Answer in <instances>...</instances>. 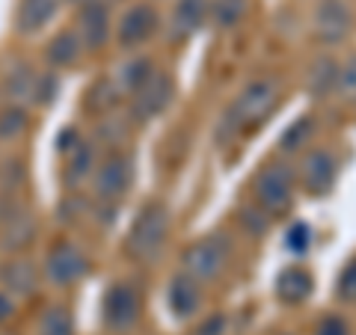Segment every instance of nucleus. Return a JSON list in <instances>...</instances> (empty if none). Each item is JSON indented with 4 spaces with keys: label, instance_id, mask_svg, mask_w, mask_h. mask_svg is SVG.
Returning <instances> with one entry per match:
<instances>
[{
    "label": "nucleus",
    "instance_id": "12",
    "mask_svg": "<svg viewBox=\"0 0 356 335\" xmlns=\"http://www.w3.org/2000/svg\"><path fill=\"white\" fill-rule=\"evenodd\" d=\"M350 9L341 0H321L315 9V36L327 44H336L350 33Z\"/></svg>",
    "mask_w": 356,
    "mask_h": 335
},
{
    "label": "nucleus",
    "instance_id": "30",
    "mask_svg": "<svg viewBox=\"0 0 356 335\" xmlns=\"http://www.w3.org/2000/svg\"><path fill=\"white\" fill-rule=\"evenodd\" d=\"M339 92H344V95H356V57L350 60V63H344V69H339Z\"/></svg>",
    "mask_w": 356,
    "mask_h": 335
},
{
    "label": "nucleus",
    "instance_id": "18",
    "mask_svg": "<svg viewBox=\"0 0 356 335\" xmlns=\"http://www.w3.org/2000/svg\"><path fill=\"white\" fill-rule=\"evenodd\" d=\"M202 303V291H199V282L191 279L187 273L172 276L170 282V309L175 318H193Z\"/></svg>",
    "mask_w": 356,
    "mask_h": 335
},
{
    "label": "nucleus",
    "instance_id": "3",
    "mask_svg": "<svg viewBox=\"0 0 356 335\" xmlns=\"http://www.w3.org/2000/svg\"><path fill=\"white\" fill-rule=\"evenodd\" d=\"M232 255V243L222 234H205V238H196L193 243H187L181 252V273H187L191 279L202 282H214V279L226 270Z\"/></svg>",
    "mask_w": 356,
    "mask_h": 335
},
{
    "label": "nucleus",
    "instance_id": "34",
    "mask_svg": "<svg viewBox=\"0 0 356 335\" xmlns=\"http://www.w3.org/2000/svg\"><path fill=\"white\" fill-rule=\"evenodd\" d=\"M0 335H6V332H0Z\"/></svg>",
    "mask_w": 356,
    "mask_h": 335
},
{
    "label": "nucleus",
    "instance_id": "2",
    "mask_svg": "<svg viewBox=\"0 0 356 335\" xmlns=\"http://www.w3.org/2000/svg\"><path fill=\"white\" fill-rule=\"evenodd\" d=\"M166 238H170V211L163 202L152 199L137 211V217L131 222L125 238V255L134 261H152L166 247Z\"/></svg>",
    "mask_w": 356,
    "mask_h": 335
},
{
    "label": "nucleus",
    "instance_id": "20",
    "mask_svg": "<svg viewBox=\"0 0 356 335\" xmlns=\"http://www.w3.org/2000/svg\"><path fill=\"white\" fill-rule=\"evenodd\" d=\"M339 86V65L332 63L330 57H321L315 65H312V74H309V92L315 98H327L336 92Z\"/></svg>",
    "mask_w": 356,
    "mask_h": 335
},
{
    "label": "nucleus",
    "instance_id": "1",
    "mask_svg": "<svg viewBox=\"0 0 356 335\" xmlns=\"http://www.w3.org/2000/svg\"><path fill=\"white\" fill-rule=\"evenodd\" d=\"M280 101V89L270 81H255L232 101V107L222 113L220 128H217V142H232L241 133L259 128L261 122L276 110Z\"/></svg>",
    "mask_w": 356,
    "mask_h": 335
},
{
    "label": "nucleus",
    "instance_id": "32",
    "mask_svg": "<svg viewBox=\"0 0 356 335\" xmlns=\"http://www.w3.org/2000/svg\"><path fill=\"white\" fill-rule=\"evenodd\" d=\"M15 315H18V300L6 288H0V327H6Z\"/></svg>",
    "mask_w": 356,
    "mask_h": 335
},
{
    "label": "nucleus",
    "instance_id": "21",
    "mask_svg": "<svg viewBox=\"0 0 356 335\" xmlns=\"http://www.w3.org/2000/svg\"><path fill=\"white\" fill-rule=\"evenodd\" d=\"M152 74H154L152 60H146V57H131V63H125V65H122V72H119V86L125 89V92L134 95Z\"/></svg>",
    "mask_w": 356,
    "mask_h": 335
},
{
    "label": "nucleus",
    "instance_id": "8",
    "mask_svg": "<svg viewBox=\"0 0 356 335\" xmlns=\"http://www.w3.org/2000/svg\"><path fill=\"white\" fill-rule=\"evenodd\" d=\"M86 270H89L86 255L81 252V247H74L72 240L54 243L48 250V255H44V273H48L51 282L60 285V288L81 282L86 276Z\"/></svg>",
    "mask_w": 356,
    "mask_h": 335
},
{
    "label": "nucleus",
    "instance_id": "13",
    "mask_svg": "<svg viewBox=\"0 0 356 335\" xmlns=\"http://www.w3.org/2000/svg\"><path fill=\"white\" fill-rule=\"evenodd\" d=\"M36 238V217L27 208H13L6 217H0V247L6 252H21Z\"/></svg>",
    "mask_w": 356,
    "mask_h": 335
},
{
    "label": "nucleus",
    "instance_id": "15",
    "mask_svg": "<svg viewBox=\"0 0 356 335\" xmlns=\"http://www.w3.org/2000/svg\"><path fill=\"white\" fill-rule=\"evenodd\" d=\"M60 9V0H18L15 9V30L18 36H36L54 21Z\"/></svg>",
    "mask_w": 356,
    "mask_h": 335
},
{
    "label": "nucleus",
    "instance_id": "23",
    "mask_svg": "<svg viewBox=\"0 0 356 335\" xmlns=\"http://www.w3.org/2000/svg\"><path fill=\"white\" fill-rule=\"evenodd\" d=\"M116 98H119V86L110 83L107 77H102V81H95L92 89H89L86 107L92 110V113H107V110L116 107Z\"/></svg>",
    "mask_w": 356,
    "mask_h": 335
},
{
    "label": "nucleus",
    "instance_id": "24",
    "mask_svg": "<svg viewBox=\"0 0 356 335\" xmlns=\"http://www.w3.org/2000/svg\"><path fill=\"white\" fill-rule=\"evenodd\" d=\"M69 154L72 158H69V166H65V181L74 187V184L83 181V175L89 170H92V146H89V142H81V146L72 149Z\"/></svg>",
    "mask_w": 356,
    "mask_h": 335
},
{
    "label": "nucleus",
    "instance_id": "26",
    "mask_svg": "<svg viewBox=\"0 0 356 335\" xmlns=\"http://www.w3.org/2000/svg\"><path fill=\"white\" fill-rule=\"evenodd\" d=\"M312 131H315V125H312V119H309V116L297 119L294 125H288V131L282 133L280 149H282V152H297V149H303V146H306V140L312 137Z\"/></svg>",
    "mask_w": 356,
    "mask_h": 335
},
{
    "label": "nucleus",
    "instance_id": "22",
    "mask_svg": "<svg viewBox=\"0 0 356 335\" xmlns=\"http://www.w3.org/2000/svg\"><path fill=\"white\" fill-rule=\"evenodd\" d=\"M39 335H74V318L65 306H51L39 320Z\"/></svg>",
    "mask_w": 356,
    "mask_h": 335
},
{
    "label": "nucleus",
    "instance_id": "25",
    "mask_svg": "<svg viewBox=\"0 0 356 335\" xmlns=\"http://www.w3.org/2000/svg\"><path fill=\"white\" fill-rule=\"evenodd\" d=\"M27 131V113L18 104L0 110V140H18Z\"/></svg>",
    "mask_w": 356,
    "mask_h": 335
},
{
    "label": "nucleus",
    "instance_id": "14",
    "mask_svg": "<svg viewBox=\"0 0 356 335\" xmlns=\"http://www.w3.org/2000/svg\"><path fill=\"white\" fill-rule=\"evenodd\" d=\"M0 288H6L15 300L33 297L39 288V270L27 259H9L0 264Z\"/></svg>",
    "mask_w": 356,
    "mask_h": 335
},
{
    "label": "nucleus",
    "instance_id": "17",
    "mask_svg": "<svg viewBox=\"0 0 356 335\" xmlns=\"http://www.w3.org/2000/svg\"><path fill=\"white\" fill-rule=\"evenodd\" d=\"M208 15V0H178L172 13V42H187L202 27Z\"/></svg>",
    "mask_w": 356,
    "mask_h": 335
},
{
    "label": "nucleus",
    "instance_id": "5",
    "mask_svg": "<svg viewBox=\"0 0 356 335\" xmlns=\"http://www.w3.org/2000/svg\"><path fill=\"white\" fill-rule=\"evenodd\" d=\"M143 297L134 282H113L102 300V318L113 332H125L140 320Z\"/></svg>",
    "mask_w": 356,
    "mask_h": 335
},
{
    "label": "nucleus",
    "instance_id": "10",
    "mask_svg": "<svg viewBox=\"0 0 356 335\" xmlns=\"http://www.w3.org/2000/svg\"><path fill=\"white\" fill-rule=\"evenodd\" d=\"M154 33H158V13L149 3H137L122 15L119 27H116V39L125 51H134L140 44H146Z\"/></svg>",
    "mask_w": 356,
    "mask_h": 335
},
{
    "label": "nucleus",
    "instance_id": "16",
    "mask_svg": "<svg viewBox=\"0 0 356 335\" xmlns=\"http://www.w3.org/2000/svg\"><path fill=\"white\" fill-rule=\"evenodd\" d=\"M312 291H315V279L300 264L285 267V270L276 276V297H280V303H285V306H303L312 297Z\"/></svg>",
    "mask_w": 356,
    "mask_h": 335
},
{
    "label": "nucleus",
    "instance_id": "27",
    "mask_svg": "<svg viewBox=\"0 0 356 335\" xmlns=\"http://www.w3.org/2000/svg\"><path fill=\"white\" fill-rule=\"evenodd\" d=\"M247 13V0H217L214 3V21L220 27H232Z\"/></svg>",
    "mask_w": 356,
    "mask_h": 335
},
{
    "label": "nucleus",
    "instance_id": "11",
    "mask_svg": "<svg viewBox=\"0 0 356 335\" xmlns=\"http://www.w3.org/2000/svg\"><path fill=\"white\" fill-rule=\"evenodd\" d=\"M74 33L81 36L86 51H102L110 39V13L102 0H83L81 13H77Z\"/></svg>",
    "mask_w": 356,
    "mask_h": 335
},
{
    "label": "nucleus",
    "instance_id": "28",
    "mask_svg": "<svg viewBox=\"0 0 356 335\" xmlns=\"http://www.w3.org/2000/svg\"><path fill=\"white\" fill-rule=\"evenodd\" d=\"M336 297L344 300V303H356V255H353L348 264H344V270L339 273Z\"/></svg>",
    "mask_w": 356,
    "mask_h": 335
},
{
    "label": "nucleus",
    "instance_id": "31",
    "mask_svg": "<svg viewBox=\"0 0 356 335\" xmlns=\"http://www.w3.org/2000/svg\"><path fill=\"white\" fill-rule=\"evenodd\" d=\"M315 335H350V327H348V320L339 318V315H330L318 323V329Z\"/></svg>",
    "mask_w": 356,
    "mask_h": 335
},
{
    "label": "nucleus",
    "instance_id": "9",
    "mask_svg": "<svg viewBox=\"0 0 356 335\" xmlns=\"http://www.w3.org/2000/svg\"><path fill=\"white\" fill-rule=\"evenodd\" d=\"M339 175V163L327 149H312L300 163V184L309 196H327Z\"/></svg>",
    "mask_w": 356,
    "mask_h": 335
},
{
    "label": "nucleus",
    "instance_id": "4",
    "mask_svg": "<svg viewBox=\"0 0 356 335\" xmlns=\"http://www.w3.org/2000/svg\"><path fill=\"white\" fill-rule=\"evenodd\" d=\"M255 199L267 214H285L294 202V172L282 163H270L255 175Z\"/></svg>",
    "mask_w": 356,
    "mask_h": 335
},
{
    "label": "nucleus",
    "instance_id": "19",
    "mask_svg": "<svg viewBox=\"0 0 356 335\" xmlns=\"http://www.w3.org/2000/svg\"><path fill=\"white\" fill-rule=\"evenodd\" d=\"M83 51L86 48H83L81 36H77L74 30H63L48 42L44 57H48V63L54 65V69H69V65H74L77 60L83 57Z\"/></svg>",
    "mask_w": 356,
    "mask_h": 335
},
{
    "label": "nucleus",
    "instance_id": "33",
    "mask_svg": "<svg viewBox=\"0 0 356 335\" xmlns=\"http://www.w3.org/2000/svg\"><path fill=\"white\" fill-rule=\"evenodd\" d=\"M196 335H226V318H222V315L205 318V323L196 329Z\"/></svg>",
    "mask_w": 356,
    "mask_h": 335
},
{
    "label": "nucleus",
    "instance_id": "6",
    "mask_svg": "<svg viewBox=\"0 0 356 335\" xmlns=\"http://www.w3.org/2000/svg\"><path fill=\"white\" fill-rule=\"evenodd\" d=\"M131 184H134V161L128 158V154L113 152L95 170L92 193H95V199L102 205H113V202H119V199L128 193Z\"/></svg>",
    "mask_w": 356,
    "mask_h": 335
},
{
    "label": "nucleus",
    "instance_id": "7",
    "mask_svg": "<svg viewBox=\"0 0 356 335\" xmlns=\"http://www.w3.org/2000/svg\"><path fill=\"white\" fill-rule=\"evenodd\" d=\"M172 95H175L172 77L166 72H154L149 81L131 95V116L137 122H149L154 116H161L163 110L170 107Z\"/></svg>",
    "mask_w": 356,
    "mask_h": 335
},
{
    "label": "nucleus",
    "instance_id": "29",
    "mask_svg": "<svg viewBox=\"0 0 356 335\" xmlns=\"http://www.w3.org/2000/svg\"><path fill=\"white\" fill-rule=\"evenodd\" d=\"M285 247L291 250V252H297V255H306V250L312 247V229H309V222H294V226L288 229Z\"/></svg>",
    "mask_w": 356,
    "mask_h": 335
}]
</instances>
